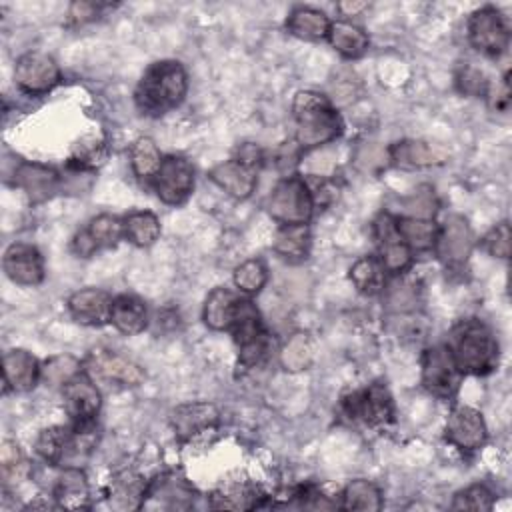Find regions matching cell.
Here are the masks:
<instances>
[{"mask_svg": "<svg viewBox=\"0 0 512 512\" xmlns=\"http://www.w3.org/2000/svg\"><path fill=\"white\" fill-rule=\"evenodd\" d=\"M122 220H124V238L138 248H148L160 238L162 228L154 212L134 210V212H128Z\"/></svg>", "mask_w": 512, "mask_h": 512, "instance_id": "obj_36", "label": "cell"}, {"mask_svg": "<svg viewBox=\"0 0 512 512\" xmlns=\"http://www.w3.org/2000/svg\"><path fill=\"white\" fill-rule=\"evenodd\" d=\"M0 474L4 486L20 482L28 474V460L22 448L12 440H4L0 446Z\"/></svg>", "mask_w": 512, "mask_h": 512, "instance_id": "obj_41", "label": "cell"}, {"mask_svg": "<svg viewBox=\"0 0 512 512\" xmlns=\"http://www.w3.org/2000/svg\"><path fill=\"white\" fill-rule=\"evenodd\" d=\"M368 8V2H338L336 4V10L342 14V16H358L360 12H364Z\"/></svg>", "mask_w": 512, "mask_h": 512, "instance_id": "obj_52", "label": "cell"}, {"mask_svg": "<svg viewBox=\"0 0 512 512\" xmlns=\"http://www.w3.org/2000/svg\"><path fill=\"white\" fill-rule=\"evenodd\" d=\"M194 498L196 490L182 474L164 472L148 482L140 510H188Z\"/></svg>", "mask_w": 512, "mask_h": 512, "instance_id": "obj_14", "label": "cell"}, {"mask_svg": "<svg viewBox=\"0 0 512 512\" xmlns=\"http://www.w3.org/2000/svg\"><path fill=\"white\" fill-rule=\"evenodd\" d=\"M380 488L366 478H356L348 482L340 494L342 510H360V512H378L382 508Z\"/></svg>", "mask_w": 512, "mask_h": 512, "instance_id": "obj_34", "label": "cell"}, {"mask_svg": "<svg viewBox=\"0 0 512 512\" xmlns=\"http://www.w3.org/2000/svg\"><path fill=\"white\" fill-rule=\"evenodd\" d=\"M14 82L28 96H42L58 86L60 68L52 56L30 50L16 58Z\"/></svg>", "mask_w": 512, "mask_h": 512, "instance_id": "obj_12", "label": "cell"}, {"mask_svg": "<svg viewBox=\"0 0 512 512\" xmlns=\"http://www.w3.org/2000/svg\"><path fill=\"white\" fill-rule=\"evenodd\" d=\"M82 372V362L70 354L52 356L42 364V382L48 386H64Z\"/></svg>", "mask_w": 512, "mask_h": 512, "instance_id": "obj_43", "label": "cell"}, {"mask_svg": "<svg viewBox=\"0 0 512 512\" xmlns=\"http://www.w3.org/2000/svg\"><path fill=\"white\" fill-rule=\"evenodd\" d=\"M454 84H456V90L460 94L470 96V98H486L488 88H490L488 76L480 68H476L472 64H462L456 70Z\"/></svg>", "mask_w": 512, "mask_h": 512, "instance_id": "obj_45", "label": "cell"}, {"mask_svg": "<svg viewBox=\"0 0 512 512\" xmlns=\"http://www.w3.org/2000/svg\"><path fill=\"white\" fill-rule=\"evenodd\" d=\"M114 298L102 288H80L66 300V308L74 322L82 326L110 324Z\"/></svg>", "mask_w": 512, "mask_h": 512, "instance_id": "obj_22", "label": "cell"}, {"mask_svg": "<svg viewBox=\"0 0 512 512\" xmlns=\"http://www.w3.org/2000/svg\"><path fill=\"white\" fill-rule=\"evenodd\" d=\"M160 202L178 206L188 200L194 190V168L184 156H164L158 172L148 182Z\"/></svg>", "mask_w": 512, "mask_h": 512, "instance_id": "obj_11", "label": "cell"}, {"mask_svg": "<svg viewBox=\"0 0 512 512\" xmlns=\"http://www.w3.org/2000/svg\"><path fill=\"white\" fill-rule=\"evenodd\" d=\"M4 392H30L42 380V364L28 350L12 348L2 358Z\"/></svg>", "mask_w": 512, "mask_h": 512, "instance_id": "obj_23", "label": "cell"}, {"mask_svg": "<svg viewBox=\"0 0 512 512\" xmlns=\"http://www.w3.org/2000/svg\"><path fill=\"white\" fill-rule=\"evenodd\" d=\"M14 186L20 188L30 202L40 204L60 192L62 176L52 166L22 160L14 168Z\"/></svg>", "mask_w": 512, "mask_h": 512, "instance_id": "obj_21", "label": "cell"}, {"mask_svg": "<svg viewBox=\"0 0 512 512\" xmlns=\"http://www.w3.org/2000/svg\"><path fill=\"white\" fill-rule=\"evenodd\" d=\"M448 350L462 374L484 376L498 366L500 346L492 328L480 318L458 320L448 332Z\"/></svg>", "mask_w": 512, "mask_h": 512, "instance_id": "obj_3", "label": "cell"}, {"mask_svg": "<svg viewBox=\"0 0 512 512\" xmlns=\"http://www.w3.org/2000/svg\"><path fill=\"white\" fill-rule=\"evenodd\" d=\"M52 500L64 510L90 508V484L80 466H62L52 488Z\"/></svg>", "mask_w": 512, "mask_h": 512, "instance_id": "obj_24", "label": "cell"}, {"mask_svg": "<svg viewBox=\"0 0 512 512\" xmlns=\"http://www.w3.org/2000/svg\"><path fill=\"white\" fill-rule=\"evenodd\" d=\"M106 142L98 136H86L82 138L70 152L66 160V168L70 172H92L106 160Z\"/></svg>", "mask_w": 512, "mask_h": 512, "instance_id": "obj_38", "label": "cell"}, {"mask_svg": "<svg viewBox=\"0 0 512 512\" xmlns=\"http://www.w3.org/2000/svg\"><path fill=\"white\" fill-rule=\"evenodd\" d=\"M110 324L126 336H136L144 332L148 326V308L144 300L134 294L116 296L112 302Z\"/></svg>", "mask_w": 512, "mask_h": 512, "instance_id": "obj_28", "label": "cell"}, {"mask_svg": "<svg viewBox=\"0 0 512 512\" xmlns=\"http://www.w3.org/2000/svg\"><path fill=\"white\" fill-rule=\"evenodd\" d=\"M82 370L94 382H106L120 388L140 386L146 378L140 364L108 348H94L82 362Z\"/></svg>", "mask_w": 512, "mask_h": 512, "instance_id": "obj_9", "label": "cell"}, {"mask_svg": "<svg viewBox=\"0 0 512 512\" xmlns=\"http://www.w3.org/2000/svg\"><path fill=\"white\" fill-rule=\"evenodd\" d=\"M258 170V166L244 162L238 156H232L230 160H224L210 168L208 178L228 196L236 200H246L252 196L258 184Z\"/></svg>", "mask_w": 512, "mask_h": 512, "instance_id": "obj_20", "label": "cell"}, {"mask_svg": "<svg viewBox=\"0 0 512 512\" xmlns=\"http://www.w3.org/2000/svg\"><path fill=\"white\" fill-rule=\"evenodd\" d=\"M420 366V382L428 394L440 400H450L458 394L464 374L446 344L428 346L422 352Z\"/></svg>", "mask_w": 512, "mask_h": 512, "instance_id": "obj_8", "label": "cell"}, {"mask_svg": "<svg viewBox=\"0 0 512 512\" xmlns=\"http://www.w3.org/2000/svg\"><path fill=\"white\" fill-rule=\"evenodd\" d=\"M444 436L462 452L480 450L488 440V428L482 412L464 404L454 406L446 418Z\"/></svg>", "mask_w": 512, "mask_h": 512, "instance_id": "obj_16", "label": "cell"}, {"mask_svg": "<svg viewBox=\"0 0 512 512\" xmlns=\"http://www.w3.org/2000/svg\"><path fill=\"white\" fill-rule=\"evenodd\" d=\"M148 482L134 470H120L110 478L106 496L116 510H136L142 506Z\"/></svg>", "mask_w": 512, "mask_h": 512, "instance_id": "obj_27", "label": "cell"}, {"mask_svg": "<svg viewBox=\"0 0 512 512\" xmlns=\"http://www.w3.org/2000/svg\"><path fill=\"white\" fill-rule=\"evenodd\" d=\"M220 412L212 402H186L170 412V426L182 442L218 428Z\"/></svg>", "mask_w": 512, "mask_h": 512, "instance_id": "obj_19", "label": "cell"}, {"mask_svg": "<svg viewBox=\"0 0 512 512\" xmlns=\"http://www.w3.org/2000/svg\"><path fill=\"white\" fill-rule=\"evenodd\" d=\"M62 398L64 410L70 416L72 424H96V416L102 406V396L96 382L84 370L62 386Z\"/></svg>", "mask_w": 512, "mask_h": 512, "instance_id": "obj_17", "label": "cell"}, {"mask_svg": "<svg viewBox=\"0 0 512 512\" xmlns=\"http://www.w3.org/2000/svg\"><path fill=\"white\" fill-rule=\"evenodd\" d=\"M490 106L494 110H506L508 102H510V82H508V72L504 74L500 86H490L488 94H486Z\"/></svg>", "mask_w": 512, "mask_h": 512, "instance_id": "obj_50", "label": "cell"}, {"mask_svg": "<svg viewBox=\"0 0 512 512\" xmlns=\"http://www.w3.org/2000/svg\"><path fill=\"white\" fill-rule=\"evenodd\" d=\"M466 30L472 48L488 58L502 56L510 44V28L500 10L494 6L474 10L468 18Z\"/></svg>", "mask_w": 512, "mask_h": 512, "instance_id": "obj_10", "label": "cell"}, {"mask_svg": "<svg viewBox=\"0 0 512 512\" xmlns=\"http://www.w3.org/2000/svg\"><path fill=\"white\" fill-rule=\"evenodd\" d=\"M372 232L378 242V258L384 270L394 276L406 272L412 264L414 252L398 234L396 216H392L390 212H380L372 222Z\"/></svg>", "mask_w": 512, "mask_h": 512, "instance_id": "obj_15", "label": "cell"}, {"mask_svg": "<svg viewBox=\"0 0 512 512\" xmlns=\"http://www.w3.org/2000/svg\"><path fill=\"white\" fill-rule=\"evenodd\" d=\"M330 46L346 60L360 58L368 50V34L350 20H334L328 30Z\"/></svg>", "mask_w": 512, "mask_h": 512, "instance_id": "obj_31", "label": "cell"}, {"mask_svg": "<svg viewBox=\"0 0 512 512\" xmlns=\"http://www.w3.org/2000/svg\"><path fill=\"white\" fill-rule=\"evenodd\" d=\"M242 300H244V296L230 288H224V286L214 288L204 300V308H202L204 324L210 330L228 332L238 310H240Z\"/></svg>", "mask_w": 512, "mask_h": 512, "instance_id": "obj_26", "label": "cell"}, {"mask_svg": "<svg viewBox=\"0 0 512 512\" xmlns=\"http://www.w3.org/2000/svg\"><path fill=\"white\" fill-rule=\"evenodd\" d=\"M238 348V362L244 368L262 364L270 352V334L262 322L256 304L244 296L240 310L228 330Z\"/></svg>", "mask_w": 512, "mask_h": 512, "instance_id": "obj_6", "label": "cell"}, {"mask_svg": "<svg viewBox=\"0 0 512 512\" xmlns=\"http://www.w3.org/2000/svg\"><path fill=\"white\" fill-rule=\"evenodd\" d=\"M268 496L260 494L258 486L248 482H234L210 494V508L216 510H252L262 508Z\"/></svg>", "mask_w": 512, "mask_h": 512, "instance_id": "obj_29", "label": "cell"}, {"mask_svg": "<svg viewBox=\"0 0 512 512\" xmlns=\"http://www.w3.org/2000/svg\"><path fill=\"white\" fill-rule=\"evenodd\" d=\"M512 232H510V224L508 220H502L498 224H494L480 240L482 248L492 256V258H510V248H512Z\"/></svg>", "mask_w": 512, "mask_h": 512, "instance_id": "obj_46", "label": "cell"}, {"mask_svg": "<svg viewBox=\"0 0 512 512\" xmlns=\"http://www.w3.org/2000/svg\"><path fill=\"white\" fill-rule=\"evenodd\" d=\"M448 160V152L438 146L430 144L426 140H400L394 142L388 148V162L400 166V168H426V166H436Z\"/></svg>", "mask_w": 512, "mask_h": 512, "instance_id": "obj_25", "label": "cell"}, {"mask_svg": "<svg viewBox=\"0 0 512 512\" xmlns=\"http://www.w3.org/2000/svg\"><path fill=\"white\" fill-rule=\"evenodd\" d=\"M4 274L18 286H38L44 280V258L28 242H12L2 256Z\"/></svg>", "mask_w": 512, "mask_h": 512, "instance_id": "obj_18", "label": "cell"}, {"mask_svg": "<svg viewBox=\"0 0 512 512\" xmlns=\"http://www.w3.org/2000/svg\"><path fill=\"white\" fill-rule=\"evenodd\" d=\"M278 358H280L282 368L288 372H302V370L310 368V364L314 360V344H312L310 334L294 332L280 348Z\"/></svg>", "mask_w": 512, "mask_h": 512, "instance_id": "obj_39", "label": "cell"}, {"mask_svg": "<svg viewBox=\"0 0 512 512\" xmlns=\"http://www.w3.org/2000/svg\"><path fill=\"white\" fill-rule=\"evenodd\" d=\"M388 306L396 312H408L418 302V286L408 280H398L392 286L384 288Z\"/></svg>", "mask_w": 512, "mask_h": 512, "instance_id": "obj_47", "label": "cell"}, {"mask_svg": "<svg viewBox=\"0 0 512 512\" xmlns=\"http://www.w3.org/2000/svg\"><path fill=\"white\" fill-rule=\"evenodd\" d=\"M314 194L298 174L284 176L266 198V210L278 224H308L314 214Z\"/></svg>", "mask_w": 512, "mask_h": 512, "instance_id": "obj_5", "label": "cell"}, {"mask_svg": "<svg viewBox=\"0 0 512 512\" xmlns=\"http://www.w3.org/2000/svg\"><path fill=\"white\" fill-rule=\"evenodd\" d=\"M340 410L350 422H360L372 428L394 420V400L382 382H372L360 390L344 394Z\"/></svg>", "mask_w": 512, "mask_h": 512, "instance_id": "obj_7", "label": "cell"}, {"mask_svg": "<svg viewBox=\"0 0 512 512\" xmlns=\"http://www.w3.org/2000/svg\"><path fill=\"white\" fill-rule=\"evenodd\" d=\"M84 230L88 232V236L92 238V242L98 250L100 248H112L124 238V220L120 216L104 212V214L94 216L86 224Z\"/></svg>", "mask_w": 512, "mask_h": 512, "instance_id": "obj_40", "label": "cell"}, {"mask_svg": "<svg viewBox=\"0 0 512 512\" xmlns=\"http://www.w3.org/2000/svg\"><path fill=\"white\" fill-rule=\"evenodd\" d=\"M296 144L300 150H316L342 134V116L330 96L316 90H300L292 100Z\"/></svg>", "mask_w": 512, "mask_h": 512, "instance_id": "obj_2", "label": "cell"}, {"mask_svg": "<svg viewBox=\"0 0 512 512\" xmlns=\"http://www.w3.org/2000/svg\"><path fill=\"white\" fill-rule=\"evenodd\" d=\"M398 234L406 242L412 252H428L434 250L438 238V224L434 218H414V216H400L396 218Z\"/></svg>", "mask_w": 512, "mask_h": 512, "instance_id": "obj_33", "label": "cell"}, {"mask_svg": "<svg viewBox=\"0 0 512 512\" xmlns=\"http://www.w3.org/2000/svg\"><path fill=\"white\" fill-rule=\"evenodd\" d=\"M188 92V74L178 60L152 62L134 88L136 108L150 118H160L178 108Z\"/></svg>", "mask_w": 512, "mask_h": 512, "instance_id": "obj_1", "label": "cell"}, {"mask_svg": "<svg viewBox=\"0 0 512 512\" xmlns=\"http://www.w3.org/2000/svg\"><path fill=\"white\" fill-rule=\"evenodd\" d=\"M494 506V494L486 484H470L464 490L454 494L450 504L452 510H472V512H488Z\"/></svg>", "mask_w": 512, "mask_h": 512, "instance_id": "obj_44", "label": "cell"}, {"mask_svg": "<svg viewBox=\"0 0 512 512\" xmlns=\"http://www.w3.org/2000/svg\"><path fill=\"white\" fill-rule=\"evenodd\" d=\"M164 156L156 142L148 136H140L130 146V168L138 180H144L146 184L154 178L162 164Z\"/></svg>", "mask_w": 512, "mask_h": 512, "instance_id": "obj_37", "label": "cell"}, {"mask_svg": "<svg viewBox=\"0 0 512 512\" xmlns=\"http://www.w3.org/2000/svg\"><path fill=\"white\" fill-rule=\"evenodd\" d=\"M332 20L318 8L296 6L286 18V30L302 40H324L328 38Z\"/></svg>", "mask_w": 512, "mask_h": 512, "instance_id": "obj_30", "label": "cell"}, {"mask_svg": "<svg viewBox=\"0 0 512 512\" xmlns=\"http://www.w3.org/2000/svg\"><path fill=\"white\" fill-rule=\"evenodd\" d=\"M404 206H406V214L404 216L434 218V214L438 210V200H436L434 190L430 186H422L410 198H406Z\"/></svg>", "mask_w": 512, "mask_h": 512, "instance_id": "obj_48", "label": "cell"}, {"mask_svg": "<svg viewBox=\"0 0 512 512\" xmlns=\"http://www.w3.org/2000/svg\"><path fill=\"white\" fill-rule=\"evenodd\" d=\"M96 440V424H56L40 430L34 450L50 466H80L78 460H84L94 450Z\"/></svg>", "mask_w": 512, "mask_h": 512, "instance_id": "obj_4", "label": "cell"}, {"mask_svg": "<svg viewBox=\"0 0 512 512\" xmlns=\"http://www.w3.org/2000/svg\"><path fill=\"white\" fill-rule=\"evenodd\" d=\"M268 282V268L260 258H248L234 268V284L244 294H258Z\"/></svg>", "mask_w": 512, "mask_h": 512, "instance_id": "obj_42", "label": "cell"}, {"mask_svg": "<svg viewBox=\"0 0 512 512\" xmlns=\"http://www.w3.org/2000/svg\"><path fill=\"white\" fill-rule=\"evenodd\" d=\"M386 276L378 256H362L350 266V280L360 294L376 296L386 288Z\"/></svg>", "mask_w": 512, "mask_h": 512, "instance_id": "obj_35", "label": "cell"}, {"mask_svg": "<svg viewBox=\"0 0 512 512\" xmlns=\"http://www.w3.org/2000/svg\"><path fill=\"white\" fill-rule=\"evenodd\" d=\"M106 6L108 4H100V2H72L68 8V24L82 26L86 22H92L102 14Z\"/></svg>", "mask_w": 512, "mask_h": 512, "instance_id": "obj_49", "label": "cell"}, {"mask_svg": "<svg viewBox=\"0 0 512 512\" xmlns=\"http://www.w3.org/2000/svg\"><path fill=\"white\" fill-rule=\"evenodd\" d=\"M474 244V232L468 220L460 214H450L438 228L434 250L448 270H462L474 250Z\"/></svg>", "mask_w": 512, "mask_h": 512, "instance_id": "obj_13", "label": "cell"}, {"mask_svg": "<svg viewBox=\"0 0 512 512\" xmlns=\"http://www.w3.org/2000/svg\"><path fill=\"white\" fill-rule=\"evenodd\" d=\"M274 252L288 262H302L310 252V228L308 224H280L274 240Z\"/></svg>", "mask_w": 512, "mask_h": 512, "instance_id": "obj_32", "label": "cell"}, {"mask_svg": "<svg viewBox=\"0 0 512 512\" xmlns=\"http://www.w3.org/2000/svg\"><path fill=\"white\" fill-rule=\"evenodd\" d=\"M98 248L94 246L92 238L88 236V232L82 228L74 234L72 238V252L78 256V258H90Z\"/></svg>", "mask_w": 512, "mask_h": 512, "instance_id": "obj_51", "label": "cell"}]
</instances>
